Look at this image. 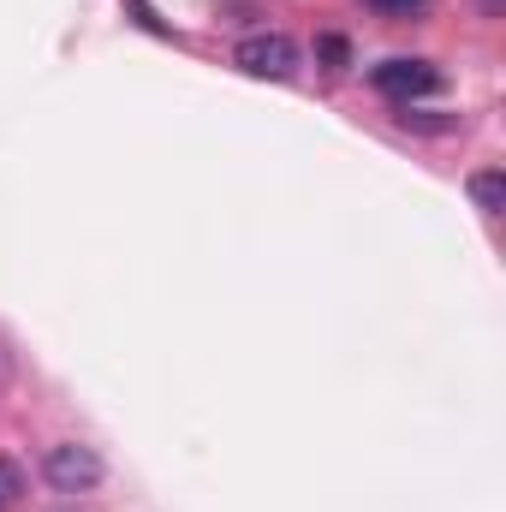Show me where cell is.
I'll return each instance as SVG.
<instances>
[{
	"label": "cell",
	"instance_id": "1",
	"mask_svg": "<svg viewBox=\"0 0 506 512\" xmlns=\"http://www.w3.org/2000/svg\"><path fill=\"white\" fill-rule=\"evenodd\" d=\"M233 66L245 78H268V84H286L298 72V42L286 30H256L245 42H233Z\"/></svg>",
	"mask_w": 506,
	"mask_h": 512
},
{
	"label": "cell",
	"instance_id": "2",
	"mask_svg": "<svg viewBox=\"0 0 506 512\" xmlns=\"http://www.w3.org/2000/svg\"><path fill=\"white\" fill-rule=\"evenodd\" d=\"M42 477H48V489H60V495H84V489H96V483H102V459H96L90 447L66 441V447H48Z\"/></svg>",
	"mask_w": 506,
	"mask_h": 512
},
{
	"label": "cell",
	"instance_id": "3",
	"mask_svg": "<svg viewBox=\"0 0 506 512\" xmlns=\"http://www.w3.org/2000/svg\"><path fill=\"white\" fill-rule=\"evenodd\" d=\"M370 78H376L381 96H399V102H411V96H441V90H447L441 66H429V60H381Z\"/></svg>",
	"mask_w": 506,
	"mask_h": 512
},
{
	"label": "cell",
	"instance_id": "4",
	"mask_svg": "<svg viewBox=\"0 0 506 512\" xmlns=\"http://www.w3.org/2000/svg\"><path fill=\"white\" fill-rule=\"evenodd\" d=\"M471 203H477L489 221L501 215L506 209V173L501 167H477V173H471Z\"/></svg>",
	"mask_w": 506,
	"mask_h": 512
},
{
	"label": "cell",
	"instance_id": "5",
	"mask_svg": "<svg viewBox=\"0 0 506 512\" xmlns=\"http://www.w3.org/2000/svg\"><path fill=\"white\" fill-rule=\"evenodd\" d=\"M24 501V471H18V459H0V512H12Z\"/></svg>",
	"mask_w": 506,
	"mask_h": 512
},
{
	"label": "cell",
	"instance_id": "6",
	"mask_svg": "<svg viewBox=\"0 0 506 512\" xmlns=\"http://www.w3.org/2000/svg\"><path fill=\"white\" fill-rule=\"evenodd\" d=\"M370 12H387V18H411V12H423L429 0H364Z\"/></svg>",
	"mask_w": 506,
	"mask_h": 512
},
{
	"label": "cell",
	"instance_id": "7",
	"mask_svg": "<svg viewBox=\"0 0 506 512\" xmlns=\"http://www.w3.org/2000/svg\"><path fill=\"white\" fill-rule=\"evenodd\" d=\"M126 6H131V18H137L143 30H155V36H167V24H161V18L149 12V0H126Z\"/></svg>",
	"mask_w": 506,
	"mask_h": 512
},
{
	"label": "cell",
	"instance_id": "8",
	"mask_svg": "<svg viewBox=\"0 0 506 512\" xmlns=\"http://www.w3.org/2000/svg\"><path fill=\"white\" fill-rule=\"evenodd\" d=\"M316 48H322V60H334V66H346V42H340V36H322Z\"/></svg>",
	"mask_w": 506,
	"mask_h": 512
}]
</instances>
